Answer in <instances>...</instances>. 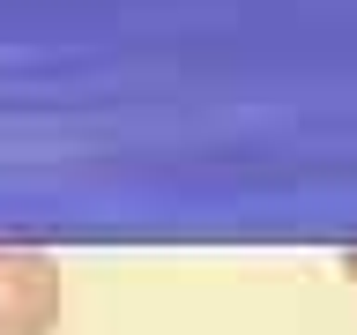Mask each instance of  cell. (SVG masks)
Here are the masks:
<instances>
[{"mask_svg":"<svg viewBox=\"0 0 357 335\" xmlns=\"http://www.w3.org/2000/svg\"><path fill=\"white\" fill-rule=\"evenodd\" d=\"M67 306V276L38 246H0V335H52Z\"/></svg>","mask_w":357,"mask_h":335,"instance_id":"6da1fadb","label":"cell"},{"mask_svg":"<svg viewBox=\"0 0 357 335\" xmlns=\"http://www.w3.org/2000/svg\"><path fill=\"white\" fill-rule=\"evenodd\" d=\"M335 268H342V283L357 290V246H342V261H335Z\"/></svg>","mask_w":357,"mask_h":335,"instance_id":"7a4b0ae2","label":"cell"}]
</instances>
